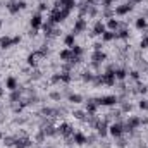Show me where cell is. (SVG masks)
Returning a JSON list of instances; mask_svg holds the SVG:
<instances>
[{
    "instance_id": "1",
    "label": "cell",
    "mask_w": 148,
    "mask_h": 148,
    "mask_svg": "<svg viewBox=\"0 0 148 148\" xmlns=\"http://www.w3.org/2000/svg\"><path fill=\"white\" fill-rule=\"evenodd\" d=\"M133 7H134V2H131V0H129V2H128V3H124L122 7H117V9H116V14H119V16H124V14H128V12L133 9Z\"/></svg>"
},
{
    "instance_id": "2",
    "label": "cell",
    "mask_w": 148,
    "mask_h": 148,
    "mask_svg": "<svg viewBox=\"0 0 148 148\" xmlns=\"http://www.w3.org/2000/svg\"><path fill=\"white\" fill-rule=\"evenodd\" d=\"M97 103L98 105H114V103H117V97H102V98H98L97 100Z\"/></svg>"
},
{
    "instance_id": "3",
    "label": "cell",
    "mask_w": 148,
    "mask_h": 148,
    "mask_svg": "<svg viewBox=\"0 0 148 148\" xmlns=\"http://www.w3.org/2000/svg\"><path fill=\"white\" fill-rule=\"evenodd\" d=\"M122 133H124V128H122L119 122H116V124H112V126H110V134H112V136L119 138Z\"/></svg>"
},
{
    "instance_id": "4",
    "label": "cell",
    "mask_w": 148,
    "mask_h": 148,
    "mask_svg": "<svg viewBox=\"0 0 148 148\" xmlns=\"http://www.w3.org/2000/svg\"><path fill=\"white\" fill-rule=\"evenodd\" d=\"M84 28H86V21H84L83 17H81V19H78V22L74 24V29H72L74 33H72V34H76V33H81Z\"/></svg>"
},
{
    "instance_id": "5",
    "label": "cell",
    "mask_w": 148,
    "mask_h": 148,
    "mask_svg": "<svg viewBox=\"0 0 148 148\" xmlns=\"http://www.w3.org/2000/svg\"><path fill=\"white\" fill-rule=\"evenodd\" d=\"M103 33H105V24L102 21H98L93 28V34H103Z\"/></svg>"
},
{
    "instance_id": "6",
    "label": "cell",
    "mask_w": 148,
    "mask_h": 148,
    "mask_svg": "<svg viewBox=\"0 0 148 148\" xmlns=\"http://www.w3.org/2000/svg\"><path fill=\"white\" fill-rule=\"evenodd\" d=\"M103 60H105V53H102L100 50H97V52L93 53V62H95V64H102Z\"/></svg>"
},
{
    "instance_id": "7",
    "label": "cell",
    "mask_w": 148,
    "mask_h": 148,
    "mask_svg": "<svg viewBox=\"0 0 148 148\" xmlns=\"http://www.w3.org/2000/svg\"><path fill=\"white\" fill-rule=\"evenodd\" d=\"M31 26H33V29H36V28L41 26V16H40V14L33 16V19H31Z\"/></svg>"
},
{
    "instance_id": "8",
    "label": "cell",
    "mask_w": 148,
    "mask_h": 148,
    "mask_svg": "<svg viewBox=\"0 0 148 148\" xmlns=\"http://www.w3.org/2000/svg\"><path fill=\"white\" fill-rule=\"evenodd\" d=\"M7 88H9L10 91H16V90H17V81H16L14 78H9V79H7Z\"/></svg>"
},
{
    "instance_id": "9",
    "label": "cell",
    "mask_w": 148,
    "mask_h": 148,
    "mask_svg": "<svg viewBox=\"0 0 148 148\" xmlns=\"http://www.w3.org/2000/svg\"><path fill=\"white\" fill-rule=\"evenodd\" d=\"M102 36H103V40H105V41H110V40H114V38H116V33H112V31H105Z\"/></svg>"
},
{
    "instance_id": "10",
    "label": "cell",
    "mask_w": 148,
    "mask_h": 148,
    "mask_svg": "<svg viewBox=\"0 0 148 148\" xmlns=\"http://www.w3.org/2000/svg\"><path fill=\"white\" fill-rule=\"evenodd\" d=\"M64 41H66V45H67V47H74V34H67Z\"/></svg>"
},
{
    "instance_id": "11",
    "label": "cell",
    "mask_w": 148,
    "mask_h": 148,
    "mask_svg": "<svg viewBox=\"0 0 148 148\" xmlns=\"http://www.w3.org/2000/svg\"><path fill=\"white\" fill-rule=\"evenodd\" d=\"M136 26H138L140 29H141V28H145V26H147V21H145V17H140V19L136 21Z\"/></svg>"
},
{
    "instance_id": "12",
    "label": "cell",
    "mask_w": 148,
    "mask_h": 148,
    "mask_svg": "<svg viewBox=\"0 0 148 148\" xmlns=\"http://www.w3.org/2000/svg\"><path fill=\"white\" fill-rule=\"evenodd\" d=\"M69 100H71V102H74V103H79L83 98H81V95H71V97H69Z\"/></svg>"
},
{
    "instance_id": "13",
    "label": "cell",
    "mask_w": 148,
    "mask_h": 148,
    "mask_svg": "<svg viewBox=\"0 0 148 148\" xmlns=\"http://www.w3.org/2000/svg\"><path fill=\"white\" fill-rule=\"evenodd\" d=\"M117 26H119V22H117L116 19H110V21H109V28H110V29H117Z\"/></svg>"
},
{
    "instance_id": "14",
    "label": "cell",
    "mask_w": 148,
    "mask_h": 148,
    "mask_svg": "<svg viewBox=\"0 0 148 148\" xmlns=\"http://www.w3.org/2000/svg\"><path fill=\"white\" fill-rule=\"evenodd\" d=\"M140 109H145V110L148 109V102L147 100H141V102H140Z\"/></svg>"
},
{
    "instance_id": "15",
    "label": "cell",
    "mask_w": 148,
    "mask_h": 148,
    "mask_svg": "<svg viewBox=\"0 0 148 148\" xmlns=\"http://www.w3.org/2000/svg\"><path fill=\"white\" fill-rule=\"evenodd\" d=\"M147 47H148V36H145L141 40V48H147Z\"/></svg>"
},
{
    "instance_id": "16",
    "label": "cell",
    "mask_w": 148,
    "mask_h": 148,
    "mask_svg": "<svg viewBox=\"0 0 148 148\" xmlns=\"http://www.w3.org/2000/svg\"><path fill=\"white\" fill-rule=\"evenodd\" d=\"M122 110H124V112H129V110H131V103H124V105H122Z\"/></svg>"
},
{
    "instance_id": "17",
    "label": "cell",
    "mask_w": 148,
    "mask_h": 148,
    "mask_svg": "<svg viewBox=\"0 0 148 148\" xmlns=\"http://www.w3.org/2000/svg\"><path fill=\"white\" fill-rule=\"evenodd\" d=\"M74 117L76 119H84V114L83 112H74Z\"/></svg>"
},
{
    "instance_id": "18",
    "label": "cell",
    "mask_w": 148,
    "mask_h": 148,
    "mask_svg": "<svg viewBox=\"0 0 148 148\" xmlns=\"http://www.w3.org/2000/svg\"><path fill=\"white\" fill-rule=\"evenodd\" d=\"M50 97H52L53 100H60V93H52Z\"/></svg>"
},
{
    "instance_id": "19",
    "label": "cell",
    "mask_w": 148,
    "mask_h": 148,
    "mask_svg": "<svg viewBox=\"0 0 148 148\" xmlns=\"http://www.w3.org/2000/svg\"><path fill=\"white\" fill-rule=\"evenodd\" d=\"M47 9V3H40V10H45Z\"/></svg>"
},
{
    "instance_id": "20",
    "label": "cell",
    "mask_w": 148,
    "mask_h": 148,
    "mask_svg": "<svg viewBox=\"0 0 148 148\" xmlns=\"http://www.w3.org/2000/svg\"><path fill=\"white\" fill-rule=\"evenodd\" d=\"M131 2H134V3H138V2H141V0H131Z\"/></svg>"
},
{
    "instance_id": "21",
    "label": "cell",
    "mask_w": 148,
    "mask_h": 148,
    "mask_svg": "<svg viewBox=\"0 0 148 148\" xmlns=\"http://www.w3.org/2000/svg\"><path fill=\"white\" fill-rule=\"evenodd\" d=\"M0 26H2V22H0Z\"/></svg>"
}]
</instances>
